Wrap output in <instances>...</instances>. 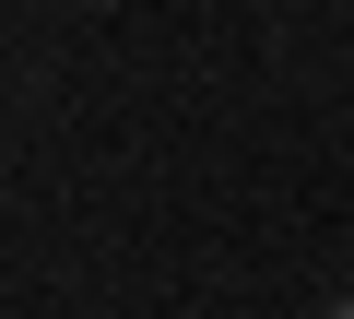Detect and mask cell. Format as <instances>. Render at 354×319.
<instances>
[{
	"label": "cell",
	"instance_id": "1",
	"mask_svg": "<svg viewBox=\"0 0 354 319\" xmlns=\"http://www.w3.org/2000/svg\"><path fill=\"white\" fill-rule=\"evenodd\" d=\"M319 319H354V295H342V307H319Z\"/></svg>",
	"mask_w": 354,
	"mask_h": 319
}]
</instances>
